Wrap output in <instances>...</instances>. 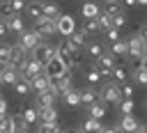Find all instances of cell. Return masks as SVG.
I'll return each instance as SVG.
<instances>
[{
  "label": "cell",
  "instance_id": "1",
  "mask_svg": "<svg viewBox=\"0 0 147 133\" xmlns=\"http://www.w3.org/2000/svg\"><path fill=\"white\" fill-rule=\"evenodd\" d=\"M25 60H28V55H25V50H23L18 44H16V46H9V57H7V64H9V66H14V69L23 71Z\"/></svg>",
  "mask_w": 147,
  "mask_h": 133
},
{
  "label": "cell",
  "instance_id": "2",
  "mask_svg": "<svg viewBox=\"0 0 147 133\" xmlns=\"http://www.w3.org/2000/svg\"><path fill=\"white\" fill-rule=\"evenodd\" d=\"M69 69H67V64L60 60V57H53V60H48L46 64H44V76L46 78H60L62 73H67Z\"/></svg>",
  "mask_w": 147,
  "mask_h": 133
},
{
  "label": "cell",
  "instance_id": "3",
  "mask_svg": "<svg viewBox=\"0 0 147 133\" xmlns=\"http://www.w3.org/2000/svg\"><path fill=\"white\" fill-rule=\"evenodd\" d=\"M55 28H57V32L62 37H69V34L76 32V21H74L71 14H60L57 21H55Z\"/></svg>",
  "mask_w": 147,
  "mask_h": 133
},
{
  "label": "cell",
  "instance_id": "4",
  "mask_svg": "<svg viewBox=\"0 0 147 133\" xmlns=\"http://www.w3.org/2000/svg\"><path fill=\"white\" fill-rule=\"evenodd\" d=\"M39 44H41V37H39L34 30H23V32H21V41H18V46H21L25 53H28V50L32 53Z\"/></svg>",
  "mask_w": 147,
  "mask_h": 133
},
{
  "label": "cell",
  "instance_id": "5",
  "mask_svg": "<svg viewBox=\"0 0 147 133\" xmlns=\"http://www.w3.org/2000/svg\"><path fill=\"white\" fill-rule=\"evenodd\" d=\"M99 96H101V101H106V103H119V101H122V94H119L117 83H106V85L99 89Z\"/></svg>",
  "mask_w": 147,
  "mask_h": 133
},
{
  "label": "cell",
  "instance_id": "6",
  "mask_svg": "<svg viewBox=\"0 0 147 133\" xmlns=\"http://www.w3.org/2000/svg\"><path fill=\"white\" fill-rule=\"evenodd\" d=\"M126 50H129V57H142V55L147 53V41H145L140 34H136V37L129 39Z\"/></svg>",
  "mask_w": 147,
  "mask_h": 133
},
{
  "label": "cell",
  "instance_id": "7",
  "mask_svg": "<svg viewBox=\"0 0 147 133\" xmlns=\"http://www.w3.org/2000/svg\"><path fill=\"white\" fill-rule=\"evenodd\" d=\"M32 53H34V60H37V62H41V64H46L48 60L57 57V50H55V46H51V44H44V41H41V44H39V46H37Z\"/></svg>",
  "mask_w": 147,
  "mask_h": 133
},
{
  "label": "cell",
  "instance_id": "8",
  "mask_svg": "<svg viewBox=\"0 0 147 133\" xmlns=\"http://www.w3.org/2000/svg\"><path fill=\"white\" fill-rule=\"evenodd\" d=\"M34 32H37L39 37H51V34H55V32H57V28H55V21H53V18H46V16H41L39 21H34Z\"/></svg>",
  "mask_w": 147,
  "mask_h": 133
},
{
  "label": "cell",
  "instance_id": "9",
  "mask_svg": "<svg viewBox=\"0 0 147 133\" xmlns=\"http://www.w3.org/2000/svg\"><path fill=\"white\" fill-rule=\"evenodd\" d=\"M21 73H23V78L30 83V80H32V78H37L39 73H44V64H41V62H37L34 57H28V60H25V66H23V71H21Z\"/></svg>",
  "mask_w": 147,
  "mask_h": 133
},
{
  "label": "cell",
  "instance_id": "10",
  "mask_svg": "<svg viewBox=\"0 0 147 133\" xmlns=\"http://www.w3.org/2000/svg\"><path fill=\"white\" fill-rule=\"evenodd\" d=\"M113 66H115V55L113 53H103L101 57H96V64H94V69L103 76V73H110L113 71Z\"/></svg>",
  "mask_w": 147,
  "mask_h": 133
},
{
  "label": "cell",
  "instance_id": "11",
  "mask_svg": "<svg viewBox=\"0 0 147 133\" xmlns=\"http://www.w3.org/2000/svg\"><path fill=\"white\" fill-rule=\"evenodd\" d=\"M85 37H87V34H83V32H74V34H69V37H67L69 48L76 50V53H83V50L87 48V39H85Z\"/></svg>",
  "mask_w": 147,
  "mask_h": 133
},
{
  "label": "cell",
  "instance_id": "12",
  "mask_svg": "<svg viewBox=\"0 0 147 133\" xmlns=\"http://www.w3.org/2000/svg\"><path fill=\"white\" fill-rule=\"evenodd\" d=\"M138 128H140V126H138V122H136L133 115H122V122H119V126H117L119 133H136Z\"/></svg>",
  "mask_w": 147,
  "mask_h": 133
},
{
  "label": "cell",
  "instance_id": "13",
  "mask_svg": "<svg viewBox=\"0 0 147 133\" xmlns=\"http://www.w3.org/2000/svg\"><path fill=\"white\" fill-rule=\"evenodd\" d=\"M39 110V124H57V110L55 105L51 108H37Z\"/></svg>",
  "mask_w": 147,
  "mask_h": 133
},
{
  "label": "cell",
  "instance_id": "14",
  "mask_svg": "<svg viewBox=\"0 0 147 133\" xmlns=\"http://www.w3.org/2000/svg\"><path fill=\"white\" fill-rule=\"evenodd\" d=\"M25 9H28V16H30L32 21H39V18L44 16V2H41V0H32V2H28Z\"/></svg>",
  "mask_w": 147,
  "mask_h": 133
},
{
  "label": "cell",
  "instance_id": "15",
  "mask_svg": "<svg viewBox=\"0 0 147 133\" xmlns=\"http://www.w3.org/2000/svg\"><path fill=\"white\" fill-rule=\"evenodd\" d=\"M129 73H131V69H129L126 64H115V66H113V71H110V76H113V80H115V83H126Z\"/></svg>",
  "mask_w": 147,
  "mask_h": 133
},
{
  "label": "cell",
  "instance_id": "16",
  "mask_svg": "<svg viewBox=\"0 0 147 133\" xmlns=\"http://www.w3.org/2000/svg\"><path fill=\"white\" fill-rule=\"evenodd\" d=\"M48 87H51V80H48L44 73H39L37 78H32V80H30V89H34L37 94H39V92H46Z\"/></svg>",
  "mask_w": 147,
  "mask_h": 133
},
{
  "label": "cell",
  "instance_id": "17",
  "mask_svg": "<svg viewBox=\"0 0 147 133\" xmlns=\"http://www.w3.org/2000/svg\"><path fill=\"white\" fill-rule=\"evenodd\" d=\"M34 103H37V108H51V105H55V96L46 89V92H39L37 94V101Z\"/></svg>",
  "mask_w": 147,
  "mask_h": 133
},
{
  "label": "cell",
  "instance_id": "18",
  "mask_svg": "<svg viewBox=\"0 0 147 133\" xmlns=\"http://www.w3.org/2000/svg\"><path fill=\"white\" fill-rule=\"evenodd\" d=\"M21 115H23V119H25V124H28V126L39 122V110H37L34 105H28V108H23V110H21Z\"/></svg>",
  "mask_w": 147,
  "mask_h": 133
},
{
  "label": "cell",
  "instance_id": "19",
  "mask_svg": "<svg viewBox=\"0 0 147 133\" xmlns=\"http://www.w3.org/2000/svg\"><path fill=\"white\" fill-rule=\"evenodd\" d=\"M64 64H67V69H69V71H74V69H78V66L83 64V55H80V53H76V50H71V53H69V57L64 60Z\"/></svg>",
  "mask_w": 147,
  "mask_h": 133
},
{
  "label": "cell",
  "instance_id": "20",
  "mask_svg": "<svg viewBox=\"0 0 147 133\" xmlns=\"http://www.w3.org/2000/svg\"><path fill=\"white\" fill-rule=\"evenodd\" d=\"M103 14H108V16H117V14H122V2H119V0H106V5H103Z\"/></svg>",
  "mask_w": 147,
  "mask_h": 133
},
{
  "label": "cell",
  "instance_id": "21",
  "mask_svg": "<svg viewBox=\"0 0 147 133\" xmlns=\"http://www.w3.org/2000/svg\"><path fill=\"white\" fill-rule=\"evenodd\" d=\"M101 122L99 119H92V117H87L85 122H83V133H101Z\"/></svg>",
  "mask_w": 147,
  "mask_h": 133
},
{
  "label": "cell",
  "instance_id": "22",
  "mask_svg": "<svg viewBox=\"0 0 147 133\" xmlns=\"http://www.w3.org/2000/svg\"><path fill=\"white\" fill-rule=\"evenodd\" d=\"M5 23H7V30H11V32H18V34L23 32V18H21L18 14H14L11 18H7Z\"/></svg>",
  "mask_w": 147,
  "mask_h": 133
},
{
  "label": "cell",
  "instance_id": "23",
  "mask_svg": "<svg viewBox=\"0 0 147 133\" xmlns=\"http://www.w3.org/2000/svg\"><path fill=\"white\" fill-rule=\"evenodd\" d=\"M0 78H2V83H7V85H14V83L21 78V73H18V69H14V66H7V69H5V73H2Z\"/></svg>",
  "mask_w": 147,
  "mask_h": 133
},
{
  "label": "cell",
  "instance_id": "24",
  "mask_svg": "<svg viewBox=\"0 0 147 133\" xmlns=\"http://www.w3.org/2000/svg\"><path fill=\"white\" fill-rule=\"evenodd\" d=\"M62 99H64L67 105H80V92H76V89H67V92H62Z\"/></svg>",
  "mask_w": 147,
  "mask_h": 133
},
{
  "label": "cell",
  "instance_id": "25",
  "mask_svg": "<svg viewBox=\"0 0 147 133\" xmlns=\"http://www.w3.org/2000/svg\"><path fill=\"white\" fill-rule=\"evenodd\" d=\"M44 16L57 21V16H60V7H57L55 2H44Z\"/></svg>",
  "mask_w": 147,
  "mask_h": 133
},
{
  "label": "cell",
  "instance_id": "26",
  "mask_svg": "<svg viewBox=\"0 0 147 133\" xmlns=\"http://www.w3.org/2000/svg\"><path fill=\"white\" fill-rule=\"evenodd\" d=\"M14 92H16L18 96H25V94H30L32 89H30V83H28L25 78H18V80L14 83Z\"/></svg>",
  "mask_w": 147,
  "mask_h": 133
},
{
  "label": "cell",
  "instance_id": "27",
  "mask_svg": "<svg viewBox=\"0 0 147 133\" xmlns=\"http://www.w3.org/2000/svg\"><path fill=\"white\" fill-rule=\"evenodd\" d=\"M99 14H101V11H99V7H96L94 2H85V5H83V16H85V18H96Z\"/></svg>",
  "mask_w": 147,
  "mask_h": 133
},
{
  "label": "cell",
  "instance_id": "28",
  "mask_svg": "<svg viewBox=\"0 0 147 133\" xmlns=\"http://www.w3.org/2000/svg\"><path fill=\"white\" fill-rule=\"evenodd\" d=\"M96 92L94 89H83L80 92V103H85V105H92V103H96Z\"/></svg>",
  "mask_w": 147,
  "mask_h": 133
},
{
  "label": "cell",
  "instance_id": "29",
  "mask_svg": "<svg viewBox=\"0 0 147 133\" xmlns=\"http://www.w3.org/2000/svg\"><path fill=\"white\" fill-rule=\"evenodd\" d=\"M99 30V23H96V18H85L83 21V34H92V32H96Z\"/></svg>",
  "mask_w": 147,
  "mask_h": 133
},
{
  "label": "cell",
  "instance_id": "30",
  "mask_svg": "<svg viewBox=\"0 0 147 133\" xmlns=\"http://www.w3.org/2000/svg\"><path fill=\"white\" fill-rule=\"evenodd\" d=\"M110 53H113L115 57H126V55H129V50H126V41H115Z\"/></svg>",
  "mask_w": 147,
  "mask_h": 133
},
{
  "label": "cell",
  "instance_id": "31",
  "mask_svg": "<svg viewBox=\"0 0 147 133\" xmlns=\"http://www.w3.org/2000/svg\"><path fill=\"white\" fill-rule=\"evenodd\" d=\"M96 23H99V30H108V28H113V16H108V14H99L96 16Z\"/></svg>",
  "mask_w": 147,
  "mask_h": 133
},
{
  "label": "cell",
  "instance_id": "32",
  "mask_svg": "<svg viewBox=\"0 0 147 133\" xmlns=\"http://www.w3.org/2000/svg\"><path fill=\"white\" fill-rule=\"evenodd\" d=\"M55 50H57V57H60L62 62H64V60L69 57V53H71V48H69V44H67V39H64V41H60V44L55 46Z\"/></svg>",
  "mask_w": 147,
  "mask_h": 133
},
{
  "label": "cell",
  "instance_id": "33",
  "mask_svg": "<svg viewBox=\"0 0 147 133\" xmlns=\"http://www.w3.org/2000/svg\"><path fill=\"white\" fill-rule=\"evenodd\" d=\"M85 50H87V55H90V57H94V60H96V57H101V55L106 53L101 44H87V48H85Z\"/></svg>",
  "mask_w": 147,
  "mask_h": 133
},
{
  "label": "cell",
  "instance_id": "34",
  "mask_svg": "<svg viewBox=\"0 0 147 133\" xmlns=\"http://www.w3.org/2000/svg\"><path fill=\"white\" fill-rule=\"evenodd\" d=\"M103 115H106V108H103L101 103H92V105H90V117H92V119H101Z\"/></svg>",
  "mask_w": 147,
  "mask_h": 133
},
{
  "label": "cell",
  "instance_id": "35",
  "mask_svg": "<svg viewBox=\"0 0 147 133\" xmlns=\"http://www.w3.org/2000/svg\"><path fill=\"white\" fill-rule=\"evenodd\" d=\"M0 133H14V122L11 117H0Z\"/></svg>",
  "mask_w": 147,
  "mask_h": 133
},
{
  "label": "cell",
  "instance_id": "36",
  "mask_svg": "<svg viewBox=\"0 0 147 133\" xmlns=\"http://www.w3.org/2000/svg\"><path fill=\"white\" fill-rule=\"evenodd\" d=\"M14 16V9H11V0L9 2H0V18H11Z\"/></svg>",
  "mask_w": 147,
  "mask_h": 133
},
{
  "label": "cell",
  "instance_id": "37",
  "mask_svg": "<svg viewBox=\"0 0 147 133\" xmlns=\"http://www.w3.org/2000/svg\"><path fill=\"white\" fill-rule=\"evenodd\" d=\"M119 112H122V115H131V112H133V99H124V101L119 103Z\"/></svg>",
  "mask_w": 147,
  "mask_h": 133
},
{
  "label": "cell",
  "instance_id": "38",
  "mask_svg": "<svg viewBox=\"0 0 147 133\" xmlns=\"http://www.w3.org/2000/svg\"><path fill=\"white\" fill-rule=\"evenodd\" d=\"M85 78H87V83H99V80H101L103 76H101V73H99V71H96L94 66H92V69H90V71L85 73Z\"/></svg>",
  "mask_w": 147,
  "mask_h": 133
},
{
  "label": "cell",
  "instance_id": "39",
  "mask_svg": "<svg viewBox=\"0 0 147 133\" xmlns=\"http://www.w3.org/2000/svg\"><path fill=\"white\" fill-rule=\"evenodd\" d=\"M57 131H60L57 124H41V126L37 128V133H57Z\"/></svg>",
  "mask_w": 147,
  "mask_h": 133
},
{
  "label": "cell",
  "instance_id": "40",
  "mask_svg": "<svg viewBox=\"0 0 147 133\" xmlns=\"http://www.w3.org/2000/svg\"><path fill=\"white\" fill-rule=\"evenodd\" d=\"M126 25V18H124V14H117V16H113V28L115 30H119V28H124Z\"/></svg>",
  "mask_w": 147,
  "mask_h": 133
},
{
  "label": "cell",
  "instance_id": "41",
  "mask_svg": "<svg viewBox=\"0 0 147 133\" xmlns=\"http://www.w3.org/2000/svg\"><path fill=\"white\" fill-rule=\"evenodd\" d=\"M106 37H108V41H110V44H115V41H119V30L108 28V30H106Z\"/></svg>",
  "mask_w": 147,
  "mask_h": 133
},
{
  "label": "cell",
  "instance_id": "42",
  "mask_svg": "<svg viewBox=\"0 0 147 133\" xmlns=\"http://www.w3.org/2000/svg\"><path fill=\"white\" fill-rule=\"evenodd\" d=\"M119 94H122V99H133V87L129 83H124V87H119Z\"/></svg>",
  "mask_w": 147,
  "mask_h": 133
},
{
  "label": "cell",
  "instance_id": "43",
  "mask_svg": "<svg viewBox=\"0 0 147 133\" xmlns=\"http://www.w3.org/2000/svg\"><path fill=\"white\" fill-rule=\"evenodd\" d=\"M25 0H11V9H14V14H18L21 9H25Z\"/></svg>",
  "mask_w": 147,
  "mask_h": 133
},
{
  "label": "cell",
  "instance_id": "44",
  "mask_svg": "<svg viewBox=\"0 0 147 133\" xmlns=\"http://www.w3.org/2000/svg\"><path fill=\"white\" fill-rule=\"evenodd\" d=\"M133 76H136V80H138L140 85H147V71H145V69H140V71L133 73Z\"/></svg>",
  "mask_w": 147,
  "mask_h": 133
},
{
  "label": "cell",
  "instance_id": "45",
  "mask_svg": "<svg viewBox=\"0 0 147 133\" xmlns=\"http://www.w3.org/2000/svg\"><path fill=\"white\" fill-rule=\"evenodd\" d=\"M131 69H133V71L138 73V71L142 69V57H133V66H131Z\"/></svg>",
  "mask_w": 147,
  "mask_h": 133
},
{
  "label": "cell",
  "instance_id": "46",
  "mask_svg": "<svg viewBox=\"0 0 147 133\" xmlns=\"http://www.w3.org/2000/svg\"><path fill=\"white\" fill-rule=\"evenodd\" d=\"M7 57H9V46H0V60L7 62Z\"/></svg>",
  "mask_w": 147,
  "mask_h": 133
},
{
  "label": "cell",
  "instance_id": "47",
  "mask_svg": "<svg viewBox=\"0 0 147 133\" xmlns=\"http://www.w3.org/2000/svg\"><path fill=\"white\" fill-rule=\"evenodd\" d=\"M5 115H7V101L0 96V117H5Z\"/></svg>",
  "mask_w": 147,
  "mask_h": 133
},
{
  "label": "cell",
  "instance_id": "48",
  "mask_svg": "<svg viewBox=\"0 0 147 133\" xmlns=\"http://www.w3.org/2000/svg\"><path fill=\"white\" fill-rule=\"evenodd\" d=\"M7 32H9V30H7V23L0 18V37H7Z\"/></svg>",
  "mask_w": 147,
  "mask_h": 133
},
{
  "label": "cell",
  "instance_id": "49",
  "mask_svg": "<svg viewBox=\"0 0 147 133\" xmlns=\"http://www.w3.org/2000/svg\"><path fill=\"white\" fill-rule=\"evenodd\" d=\"M7 66H9V64H7V62H2V60H0V76H2V73H5V69H7Z\"/></svg>",
  "mask_w": 147,
  "mask_h": 133
},
{
  "label": "cell",
  "instance_id": "50",
  "mask_svg": "<svg viewBox=\"0 0 147 133\" xmlns=\"http://www.w3.org/2000/svg\"><path fill=\"white\" fill-rule=\"evenodd\" d=\"M140 37L147 41V25H142V30H140Z\"/></svg>",
  "mask_w": 147,
  "mask_h": 133
},
{
  "label": "cell",
  "instance_id": "51",
  "mask_svg": "<svg viewBox=\"0 0 147 133\" xmlns=\"http://www.w3.org/2000/svg\"><path fill=\"white\" fill-rule=\"evenodd\" d=\"M101 133H119V131H117V126H115V128H101Z\"/></svg>",
  "mask_w": 147,
  "mask_h": 133
},
{
  "label": "cell",
  "instance_id": "52",
  "mask_svg": "<svg viewBox=\"0 0 147 133\" xmlns=\"http://www.w3.org/2000/svg\"><path fill=\"white\" fill-rule=\"evenodd\" d=\"M122 2H124L126 7H133V5H136V0H122Z\"/></svg>",
  "mask_w": 147,
  "mask_h": 133
},
{
  "label": "cell",
  "instance_id": "53",
  "mask_svg": "<svg viewBox=\"0 0 147 133\" xmlns=\"http://www.w3.org/2000/svg\"><path fill=\"white\" fill-rule=\"evenodd\" d=\"M142 69H145V71H147V53H145V55H142Z\"/></svg>",
  "mask_w": 147,
  "mask_h": 133
},
{
  "label": "cell",
  "instance_id": "54",
  "mask_svg": "<svg viewBox=\"0 0 147 133\" xmlns=\"http://www.w3.org/2000/svg\"><path fill=\"white\" fill-rule=\"evenodd\" d=\"M136 5H142V7H145V5H147V0H136Z\"/></svg>",
  "mask_w": 147,
  "mask_h": 133
},
{
  "label": "cell",
  "instance_id": "55",
  "mask_svg": "<svg viewBox=\"0 0 147 133\" xmlns=\"http://www.w3.org/2000/svg\"><path fill=\"white\" fill-rule=\"evenodd\" d=\"M57 133H67V131H64V128H62V126H60V131H57Z\"/></svg>",
  "mask_w": 147,
  "mask_h": 133
},
{
  "label": "cell",
  "instance_id": "56",
  "mask_svg": "<svg viewBox=\"0 0 147 133\" xmlns=\"http://www.w3.org/2000/svg\"><path fill=\"white\" fill-rule=\"evenodd\" d=\"M142 133H147V126H145V128H142Z\"/></svg>",
  "mask_w": 147,
  "mask_h": 133
},
{
  "label": "cell",
  "instance_id": "57",
  "mask_svg": "<svg viewBox=\"0 0 147 133\" xmlns=\"http://www.w3.org/2000/svg\"><path fill=\"white\" fill-rule=\"evenodd\" d=\"M136 133H142V128H138V131H136Z\"/></svg>",
  "mask_w": 147,
  "mask_h": 133
},
{
  "label": "cell",
  "instance_id": "58",
  "mask_svg": "<svg viewBox=\"0 0 147 133\" xmlns=\"http://www.w3.org/2000/svg\"><path fill=\"white\" fill-rule=\"evenodd\" d=\"M0 2H9V0H0Z\"/></svg>",
  "mask_w": 147,
  "mask_h": 133
},
{
  "label": "cell",
  "instance_id": "59",
  "mask_svg": "<svg viewBox=\"0 0 147 133\" xmlns=\"http://www.w3.org/2000/svg\"><path fill=\"white\" fill-rule=\"evenodd\" d=\"M0 85H2V78H0Z\"/></svg>",
  "mask_w": 147,
  "mask_h": 133
}]
</instances>
